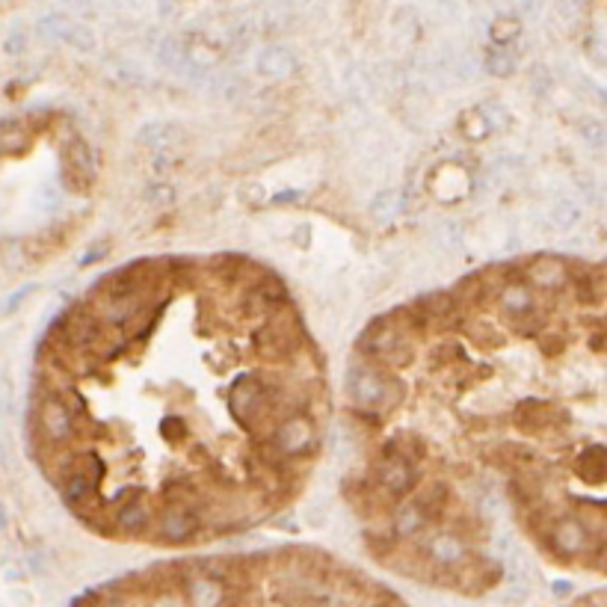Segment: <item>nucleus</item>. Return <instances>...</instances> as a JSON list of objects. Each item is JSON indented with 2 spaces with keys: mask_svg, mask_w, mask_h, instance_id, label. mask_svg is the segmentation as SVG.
I'll use <instances>...</instances> for the list:
<instances>
[{
  "mask_svg": "<svg viewBox=\"0 0 607 607\" xmlns=\"http://www.w3.org/2000/svg\"><path fill=\"white\" fill-rule=\"evenodd\" d=\"M426 525H430V518H426L415 504L400 507L392 516V530H394L397 536H415V534H421Z\"/></svg>",
  "mask_w": 607,
  "mask_h": 607,
  "instance_id": "obj_18",
  "label": "nucleus"
},
{
  "mask_svg": "<svg viewBox=\"0 0 607 607\" xmlns=\"http://www.w3.org/2000/svg\"><path fill=\"white\" fill-rule=\"evenodd\" d=\"M261 72H267V74H276V78H282V74H288L293 72V60H291V54H284V51H267L264 54V60H261Z\"/></svg>",
  "mask_w": 607,
  "mask_h": 607,
  "instance_id": "obj_20",
  "label": "nucleus"
},
{
  "mask_svg": "<svg viewBox=\"0 0 607 607\" xmlns=\"http://www.w3.org/2000/svg\"><path fill=\"white\" fill-rule=\"evenodd\" d=\"M383 453H392V457H400L406 462H412V466H418V462L426 457V448L424 442L418 439V435H394V439L385 442Z\"/></svg>",
  "mask_w": 607,
  "mask_h": 607,
  "instance_id": "obj_17",
  "label": "nucleus"
},
{
  "mask_svg": "<svg viewBox=\"0 0 607 607\" xmlns=\"http://www.w3.org/2000/svg\"><path fill=\"white\" fill-rule=\"evenodd\" d=\"M593 543H599V539H590V534L584 530V525L577 518H554L552 530L545 534V545L552 548L557 557H563V561H572V557H581L586 548Z\"/></svg>",
  "mask_w": 607,
  "mask_h": 607,
  "instance_id": "obj_10",
  "label": "nucleus"
},
{
  "mask_svg": "<svg viewBox=\"0 0 607 607\" xmlns=\"http://www.w3.org/2000/svg\"><path fill=\"white\" fill-rule=\"evenodd\" d=\"M604 468H607V457L602 444H590L581 457H577V477L584 483H593V486H602L604 483Z\"/></svg>",
  "mask_w": 607,
  "mask_h": 607,
  "instance_id": "obj_15",
  "label": "nucleus"
},
{
  "mask_svg": "<svg viewBox=\"0 0 607 607\" xmlns=\"http://www.w3.org/2000/svg\"><path fill=\"white\" fill-rule=\"evenodd\" d=\"M229 409L246 430L258 439H270L282 421V412L276 406V388L264 383L261 376H243L229 392Z\"/></svg>",
  "mask_w": 607,
  "mask_h": 607,
  "instance_id": "obj_1",
  "label": "nucleus"
},
{
  "mask_svg": "<svg viewBox=\"0 0 607 607\" xmlns=\"http://www.w3.org/2000/svg\"><path fill=\"white\" fill-rule=\"evenodd\" d=\"M157 539L166 545H184L193 543L196 534L202 530V516H198L196 507L190 504H164V510L155 516Z\"/></svg>",
  "mask_w": 607,
  "mask_h": 607,
  "instance_id": "obj_8",
  "label": "nucleus"
},
{
  "mask_svg": "<svg viewBox=\"0 0 607 607\" xmlns=\"http://www.w3.org/2000/svg\"><path fill=\"white\" fill-rule=\"evenodd\" d=\"M347 385L362 409H392L403 400V385L392 374L379 371V365H356L347 376Z\"/></svg>",
  "mask_w": 607,
  "mask_h": 607,
  "instance_id": "obj_4",
  "label": "nucleus"
},
{
  "mask_svg": "<svg viewBox=\"0 0 607 607\" xmlns=\"http://www.w3.org/2000/svg\"><path fill=\"white\" fill-rule=\"evenodd\" d=\"M575 216H577V207L575 205L561 202V205L554 207V223H561L563 229H566V223H575Z\"/></svg>",
  "mask_w": 607,
  "mask_h": 607,
  "instance_id": "obj_23",
  "label": "nucleus"
},
{
  "mask_svg": "<svg viewBox=\"0 0 607 607\" xmlns=\"http://www.w3.org/2000/svg\"><path fill=\"white\" fill-rule=\"evenodd\" d=\"M358 350H362L374 365L392 367V371L412 365V358H415L412 335L397 324L392 315L374 320V324L362 332V338H358Z\"/></svg>",
  "mask_w": 607,
  "mask_h": 607,
  "instance_id": "obj_3",
  "label": "nucleus"
},
{
  "mask_svg": "<svg viewBox=\"0 0 607 607\" xmlns=\"http://www.w3.org/2000/svg\"><path fill=\"white\" fill-rule=\"evenodd\" d=\"M602 341H604L602 338V329H595V335H593V350H595V353H602V347H604Z\"/></svg>",
  "mask_w": 607,
  "mask_h": 607,
  "instance_id": "obj_26",
  "label": "nucleus"
},
{
  "mask_svg": "<svg viewBox=\"0 0 607 607\" xmlns=\"http://www.w3.org/2000/svg\"><path fill=\"white\" fill-rule=\"evenodd\" d=\"M160 430H164L169 439H173V435H181L184 433V424L178 421V418H166L164 424H160Z\"/></svg>",
  "mask_w": 607,
  "mask_h": 607,
  "instance_id": "obj_24",
  "label": "nucleus"
},
{
  "mask_svg": "<svg viewBox=\"0 0 607 607\" xmlns=\"http://www.w3.org/2000/svg\"><path fill=\"white\" fill-rule=\"evenodd\" d=\"M536 335H539V344H543V353L545 356L563 353V338L557 335V332H536Z\"/></svg>",
  "mask_w": 607,
  "mask_h": 607,
  "instance_id": "obj_21",
  "label": "nucleus"
},
{
  "mask_svg": "<svg viewBox=\"0 0 607 607\" xmlns=\"http://www.w3.org/2000/svg\"><path fill=\"white\" fill-rule=\"evenodd\" d=\"M270 442L273 448H276L282 457H291V459H306L311 453L317 451V426L315 421L308 418L306 412H297V415H288V418H282L276 424V430L270 433Z\"/></svg>",
  "mask_w": 607,
  "mask_h": 607,
  "instance_id": "obj_5",
  "label": "nucleus"
},
{
  "mask_svg": "<svg viewBox=\"0 0 607 607\" xmlns=\"http://www.w3.org/2000/svg\"><path fill=\"white\" fill-rule=\"evenodd\" d=\"M374 480H376V489L383 492L388 501H400L409 495V492H415L418 466H412V462H406L400 457H392V453H383V459H379L374 468Z\"/></svg>",
  "mask_w": 607,
  "mask_h": 607,
  "instance_id": "obj_9",
  "label": "nucleus"
},
{
  "mask_svg": "<svg viewBox=\"0 0 607 607\" xmlns=\"http://www.w3.org/2000/svg\"><path fill=\"white\" fill-rule=\"evenodd\" d=\"M0 462H4V451H0Z\"/></svg>",
  "mask_w": 607,
  "mask_h": 607,
  "instance_id": "obj_27",
  "label": "nucleus"
},
{
  "mask_svg": "<svg viewBox=\"0 0 607 607\" xmlns=\"http://www.w3.org/2000/svg\"><path fill=\"white\" fill-rule=\"evenodd\" d=\"M412 504L418 507L430 521L442 518L444 504H448V486H444V483H430V486H424L418 495H415Z\"/></svg>",
  "mask_w": 607,
  "mask_h": 607,
  "instance_id": "obj_16",
  "label": "nucleus"
},
{
  "mask_svg": "<svg viewBox=\"0 0 607 607\" xmlns=\"http://www.w3.org/2000/svg\"><path fill=\"white\" fill-rule=\"evenodd\" d=\"M36 424H39V435H36V439H42L47 444H72L78 439V412H72L69 406L56 397V392L42 394Z\"/></svg>",
  "mask_w": 607,
  "mask_h": 607,
  "instance_id": "obj_6",
  "label": "nucleus"
},
{
  "mask_svg": "<svg viewBox=\"0 0 607 607\" xmlns=\"http://www.w3.org/2000/svg\"><path fill=\"white\" fill-rule=\"evenodd\" d=\"M110 516H113L116 534H125V536H146L151 525H155V510L148 507V501L142 498L139 489L122 492L110 504Z\"/></svg>",
  "mask_w": 607,
  "mask_h": 607,
  "instance_id": "obj_7",
  "label": "nucleus"
},
{
  "mask_svg": "<svg viewBox=\"0 0 607 607\" xmlns=\"http://www.w3.org/2000/svg\"><path fill=\"white\" fill-rule=\"evenodd\" d=\"M424 554L430 563H453L459 561L462 554H466V545H462V539L457 534H435L424 543Z\"/></svg>",
  "mask_w": 607,
  "mask_h": 607,
  "instance_id": "obj_14",
  "label": "nucleus"
},
{
  "mask_svg": "<svg viewBox=\"0 0 607 607\" xmlns=\"http://www.w3.org/2000/svg\"><path fill=\"white\" fill-rule=\"evenodd\" d=\"M270 320L261 329H255L252 344L264 362H293L306 350V335H302L299 317L293 315L291 306L267 315Z\"/></svg>",
  "mask_w": 607,
  "mask_h": 607,
  "instance_id": "obj_2",
  "label": "nucleus"
},
{
  "mask_svg": "<svg viewBox=\"0 0 607 607\" xmlns=\"http://www.w3.org/2000/svg\"><path fill=\"white\" fill-rule=\"evenodd\" d=\"M27 142H30V131H24V125L18 122L0 125V155H18L27 148Z\"/></svg>",
  "mask_w": 607,
  "mask_h": 607,
  "instance_id": "obj_19",
  "label": "nucleus"
},
{
  "mask_svg": "<svg viewBox=\"0 0 607 607\" xmlns=\"http://www.w3.org/2000/svg\"><path fill=\"white\" fill-rule=\"evenodd\" d=\"M525 282L534 291H545V293L563 291L566 284H569L566 261L554 258V255H539V258L525 264Z\"/></svg>",
  "mask_w": 607,
  "mask_h": 607,
  "instance_id": "obj_11",
  "label": "nucleus"
},
{
  "mask_svg": "<svg viewBox=\"0 0 607 607\" xmlns=\"http://www.w3.org/2000/svg\"><path fill=\"white\" fill-rule=\"evenodd\" d=\"M98 258H104V243L95 246V252H92V255H87V258H83V264H95Z\"/></svg>",
  "mask_w": 607,
  "mask_h": 607,
  "instance_id": "obj_25",
  "label": "nucleus"
},
{
  "mask_svg": "<svg viewBox=\"0 0 607 607\" xmlns=\"http://www.w3.org/2000/svg\"><path fill=\"white\" fill-rule=\"evenodd\" d=\"M516 30H518V24L513 21V18H507V15H504V18H498V21L492 24V33H495V42H498V45H504Z\"/></svg>",
  "mask_w": 607,
  "mask_h": 607,
  "instance_id": "obj_22",
  "label": "nucleus"
},
{
  "mask_svg": "<svg viewBox=\"0 0 607 607\" xmlns=\"http://www.w3.org/2000/svg\"><path fill=\"white\" fill-rule=\"evenodd\" d=\"M63 178L69 190H87L95 178V157L83 139H74L63 155Z\"/></svg>",
  "mask_w": 607,
  "mask_h": 607,
  "instance_id": "obj_12",
  "label": "nucleus"
},
{
  "mask_svg": "<svg viewBox=\"0 0 607 607\" xmlns=\"http://www.w3.org/2000/svg\"><path fill=\"white\" fill-rule=\"evenodd\" d=\"M554 424H561V415H557L554 406H548V403L527 400L516 409V426L525 433H543Z\"/></svg>",
  "mask_w": 607,
  "mask_h": 607,
  "instance_id": "obj_13",
  "label": "nucleus"
}]
</instances>
